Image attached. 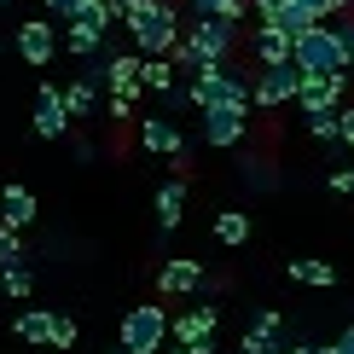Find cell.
<instances>
[{
    "instance_id": "obj_9",
    "label": "cell",
    "mask_w": 354,
    "mask_h": 354,
    "mask_svg": "<svg viewBox=\"0 0 354 354\" xmlns=\"http://www.w3.org/2000/svg\"><path fill=\"white\" fill-rule=\"evenodd\" d=\"M198 134L203 145H215V151H239V145L250 140V111H203V122H198Z\"/></svg>"
},
{
    "instance_id": "obj_6",
    "label": "cell",
    "mask_w": 354,
    "mask_h": 354,
    "mask_svg": "<svg viewBox=\"0 0 354 354\" xmlns=\"http://www.w3.org/2000/svg\"><path fill=\"white\" fill-rule=\"evenodd\" d=\"M157 290H163V297H215L221 285L203 273V261L174 256V261H163V268H157Z\"/></svg>"
},
{
    "instance_id": "obj_8",
    "label": "cell",
    "mask_w": 354,
    "mask_h": 354,
    "mask_svg": "<svg viewBox=\"0 0 354 354\" xmlns=\"http://www.w3.org/2000/svg\"><path fill=\"white\" fill-rule=\"evenodd\" d=\"M12 47H18V58H24L29 70H47L53 58H58V24L53 18H24L18 35H12Z\"/></svg>"
},
{
    "instance_id": "obj_23",
    "label": "cell",
    "mask_w": 354,
    "mask_h": 354,
    "mask_svg": "<svg viewBox=\"0 0 354 354\" xmlns=\"http://www.w3.org/2000/svg\"><path fill=\"white\" fill-rule=\"evenodd\" d=\"M174 76H180V70H174V58H145V64H140V82L145 87H151V93H180V87H174Z\"/></svg>"
},
{
    "instance_id": "obj_5",
    "label": "cell",
    "mask_w": 354,
    "mask_h": 354,
    "mask_svg": "<svg viewBox=\"0 0 354 354\" xmlns=\"http://www.w3.org/2000/svg\"><path fill=\"white\" fill-rule=\"evenodd\" d=\"M140 64H145L140 53H99L87 76H93V82H105V93H122L128 105H134V99L145 93V82H140Z\"/></svg>"
},
{
    "instance_id": "obj_39",
    "label": "cell",
    "mask_w": 354,
    "mask_h": 354,
    "mask_svg": "<svg viewBox=\"0 0 354 354\" xmlns=\"http://www.w3.org/2000/svg\"><path fill=\"white\" fill-rule=\"evenodd\" d=\"M192 354H221V343H215V337H209V343H198V348H192Z\"/></svg>"
},
{
    "instance_id": "obj_34",
    "label": "cell",
    "mask_w": 354,
    "mask_h": 354,
    "mask_svg": "<svg viewBox=\"0 0 354 354\" xmlns=\"http://www.w3.org/2000/svg\"><path fill=\"white\" fill-rule=\"evenodd\" d=\"M285 6H290V0H250V12H256L261 24H273V18H279V12H285Z\"/></svg>"
},
{
    "instance_id": "obj_18",
    "label": "cell",
    "mask_w": 354,
    "mask_h": 354,
    "mask_svg": "<svg viewBox=\"0 0 354 354\" xmlns=\"http://www.w3.org/2000/svg\"><path fill=\"white\" fill-rule=\"evenodd\" d=\"M53 326H58V314H53V308H24V314L12 319L18 343H35V348H53Z\"/></svg>"
},
{
    "instance_id": "obj_44",
    "label": "cell",
    "mask_w": 354,
    "mask_h": 354,
    "mask_svg": "<svg viewBox=\"0 0 354 354\" xmlns=\"http://www.w3.org/2000/svg\"><path fill=\"white\" fill-rule=\"evenodd\" d=\"M111 354H122V348H111Z\"/></svg>"
},
{
    "instance_id": "obj_14",
    "label": "cell",
    "mask_w": 354,
    "mask_h": 354,
    "mask_svg": "<svg viewBox=\"0 0 354 354\" xmlns=\"http://www.w3.org/2000/svg\"><path fill=\"white\" fill-rule=\"evenodd\" d=\"M343 87H348V76H302L297 111L302 116H331L337 105H343Z\"/></svg>"
},
{
    "instance_id": "obj_31",
    "label": "cell",
    "mask_w": 354,
    "mask_h": 354,
    "mask_svg": "<svg viewBox=\"0 0 354 354\" xmlns=\"http://www.w3.org/2000/svg\"><path fill=\"white\" fill-rule=\"evenodd\" d=\"M302 122H308V134H314V140H326V145L337 140V111L331 116H302Z\"/></svg>"
},
{
    "instance_id": "obj_32",
    "label": "cell",
    "mask_w": 354,
    "mask_h": 354,
    "mask_svg": "<svg viewBox=\"0 0 354 354\" xmlns=\"http://www.w3.org/2000/svg\"><path fill=\"white\" fill-rule=\"evenodd\" d=\"M337 145L354 151V105H337Z\"/></svg>"
},
{
    "instance_id": "obj_28",
    "label": "cell",
    "mask_w": 354,
    "mask_h": 354,
    "mask_svg": "<svg viewBox=\"0 0 354 354\" xmlns=\"http://www.w3.org/2000/svg\"><path fill=\"white\" fill-rule=\"evenodd\" d=\"M41 6H47V18H53L58 29H64V24H76V18H82V12H87V6H93V0H41Z\"/></svg>"
},
{
    "instance_id": "obj_27",
    "label": "cell",
    "mask_w": 354,
    "mask_h": 354,
    "mask_svg": "<svg viewBox=\"0 0 354 354\" xmlns=\"http://www.w3.org/2000/svg\"><path fill=\"white\" fill-rule=\"evenodd\" d=\"M0 290H6V297H35V273H29L24 268V261H18V268H6V273H0Z\"/></svg>"
},
{
    "instance_id": "obj_20",
    "label": "cell",
    "mask_w": 354,
    "mask_h": 354,
    "mask_svg": "<svg viewBox=\"0 0 354 354\" xmlns=\"http://www.w3.org/2000/svg\"><path fill=\"white\" fill-rule=\"evenodd\" d=\"M239 180H244L250 192H273V186H279V169H273L261 151H244V157H239Z\"/></svg>"
},
{
    "instance_id": "obj_13",
    "label": "cell",
    "mask_w": 354,
    "mask_h": 354,
    "mask_svg": "<svg viewBox=\"0 0 354 354\" xmlns=\"http://www.w3.org/2000/svg\"><path fill=\"white\" fill-rule=\"evenodd\" d=\"M140 145L151 157H174V169H186V134L174 116H145L140 122Z\"/></svg>"
},
{
    "instance_id": "obj_7",
    "label": "cell",
    "mask_w": 354,
    "mask_h": 354,
    "mask_svg": "<svg viewBox=\"0 0 354 354\" xmlns=\"http://www.w3.org/2000/svg\"><path fill=\"white\" fill-rule=\"evenodd\" d=\"M186 41L203 47L209 64H227V58L239 53V24H227V18H192V12H186Z\"/></svg>"
},
{
    "instance_id": "obj_4",
    "label": "cell",
    "mask_w": 354,
    "mask_h": 354,
    "mask_svg": "<svg viewBox=\"0 0 354 354\" xmlns=\"http://www.w3.org/2000/svg\"><path fill=\"white\" fill-rule=\"evenodd\" d=\"M290 64H297L302 76H348V53L337 47L331 24H319V29H308V35H297Z\"/></svg>"
},
{
    "instance_id": "obj_38",
    "label": "cell",
    "mask_w": 354,
    "mask_h": 354,
    "mask_svg": "<svg viewBox=\"0 0 354 354\" xmlns=\"http://www.w3.org/2000/svg\"><path fill=\"white\" fill-rule=\"evenodd\" d=\"M297 354H331V343H297Z\"/></svg>"
},
{
    "instance_id": "obj_15",
    "label": "cell",
    "mask_w": 354,
    "mask_h": 354,
    "mask_svg": "<svg viewBox=\"0 0 354 354\" xmlns=\"http://www.w3.org/2000/svg\"><path fill=\"white\" fill-rule=\"evenodd\" d=\"M290 47H297V41H290L285 29H273V24H256V35H250V58H256V70L290 64Z\"/></svg>"
},
{
    "instance_id": "obj_29",
    "label": "cell",
    "mask_w": 354,
    "mask_h": 354,
    "mask_svg": "<svg viewBox=\"0 0 354 354\" xmlns=\"http://www.w3.org/2000/svg\"><path fill=\"white\" fill-rule=\"evenodd\" d=\"M331 35H337V47L348 53V70H354V12H337V18H331Z\"/></svg>"
},
{
    "instance_id": "obj_3",
    "label": "cell",
    "mask_w": 354,
    "mask_h": 354,
    "mask_svg": "<svg viewBox=\"0 0 354 354\" xmlns=\"http://www.w3.org/2000/svg\"><path fill=\"white\" fill-rule=\"evenodd\" d=\"M116 343H122V354H163L169 348V308L163 302H134L122 314Z\"/></svg>"
},
{
    "instance_id": "obj_10",
    "label": "cell",
    "mask_w": 354,
    "mask_h": 354,
    "mask_svg": "<svg viewBox=\"0 0 354 354\" xmlns=\"http://www.w3.org/2000/svg\"><path fill=\"white\" fill-rule=\"evenodd\" d=\"M297 93H302L297 64H279V70H261L256 76V111H285V105H297Z\"/></svg>"
},
{
    "instance_id": "obj_36",
    "label": "cell",
    "mask_w": 354,
    "mask_h": 354,
    "mask_svg": "<svg viewBox=\"0 0 354 354\" xmlns=\"http://www.w3.org/2000/svg\"><path fill=\"white\" fill-rule=\"evenodd\" d=\"M326 186H331V192H354V169H331Z\"/></svg>"
},
{
    "instance_id": "obj_19",
    "label": "cell",
    "mask_w": 354,
    "mask_h": 354,
    "mask_svg": "<svg viewBox=\"0 0 354 354\" xmlns=\"http://www.w3.org/2000/svg\"><path fill=\"white\" fill-rule=\"evenodd\" d=\"M180 221H186V180L174 174V180H163V186H157V227H163V232H174Z\"/></svg>"
},
{
    "instance_id": "obj_33",
    "label": "cell",
    "mask_w": 354,
    "mask_h": 354,
    "mask_svg": "<svg viewBox=\"0 0 354 354\" xmlns=\"http://www.w3.org/2000/svg\"><path fill=\"white\" fill-rule=\"evenodd\" d=\"M53 348H76V319H70V314H58V326H53Z\"/></svg>"
},
{
    "instance_id": "obj_1",
    "label": "cell",
    "mask_w": 354,
    "mask_h": 354,
    "mask_svg": "<svg viewBox=\"0 0 354 354\" xmlns=\"http://www.w3.org/2000/svg\"><path fill=\"white\" fill-rule=\"evenodd\" d=\"M186 105L192 111H256V82L244 76V64L239 58H227V64H215V70H203V76H192L186 82Z\"/></svg>"
},
{
    "instance_id": "obj_40",
    "label": "cell",
    "mask_w": 354,
    "mask_h": 354,
    "mask_svg": "<svg viewBox=\"0 0 354 354\" xmlns=\"http://www.w3.org/2000/svg\"><path fill=\"white\" fill-rule=\"evenodd\" d=\"M268 354H297V343H273V348H268Z\"/></svg>"
},
{
    "instance_id": "obj_26",
    "label": "cell",
    "mask_w": 354,
    "mask_h": 354,
    "mask_svg": "<svg viewBox=\"0 0 354 354\" xmlns=\"http://www.w3.org/2000/svg\"><path fill=\"white\" fill-rule=\"evenodd\" d=\"M250 337H261V343H279V337H285V319H279V308H256V314H250Z\"/></svg>"
},
{
    "instance_id": "obj_37",
    "label": "cell",
    "mask_w": 354,
    "mask_h": 354,
    "mask_svg": "<svg viewBox=\"0 0 354 354\" xmlns=\"http://www.w3.org/2000/svg\"><path fill=\"white\" fill-rule=\"evenodd\" d=\"M331 354H354V326H343V331H337V343H331Z\"/></svg>"
},
{
    "instance_id": "obj_21",
    "label": "cell",
    "mask_w": 354,
    "mask_h": 354,
    "mask_svg": "<svg viewBox=\"0 0 354 354\" xmlns=\"http://www.w3.org/2000/svg\"><path fill=\"white\" fill-rule=\"evenodd\" d=\"M290 279H297V285H314V290H331L337 285V268L319 261V256H297V261H290Z\"/></svg>"
},
{
    "instance_id": "obj_41",
    "label": "cell",
    "mask_w": 354,
    "mask_h": 354,
    "mask_svg": "<svg viewBox=\"0 0 354 354\" xmlns=\"http://www.w3.org/2000/svg\"><path fill=\"white\" fill-rule=\"evenodd\" d=\"M122 6H128V12H134V6H151V0H122Z\"/></svg>"
},
{
    "instance_id": "obj_30",
    "label": "cell",
    "mask_w": 354,
    "mask_h": 354,
    "mask_svg": "<svg viewBox=\"0 0 354 354\" xmlns=\"http://www.w3.org/2000/svg\"><path fill=\"white\" fill-rule=\"evenodd\" d=\"M18 261H24V239H18L12 227H0V273H6V268H18Z\"/></svg>"
},
{
    "instance_id": "obj_11",
    "label": "cell",
    "mask_w": 354,
    "mask_h": 354,
    "mask_svg": "<svg viewBox=\"0 0 354 354\" xmlns=\"http://www.w3.org/2000/svg\"><path fill=\"white\" fill-rule=\"evenodd\" d=\"M215 331H221V308L215 302H198L192 314H174L169 319V343L174 348H198V343H209Z\"/></svg>"
},
{
    "instance_id": "obj_2",
    "label": "cell",
    "mask_w": 354,
    "mask_h": 354,
    "mask_svg": "<svg viewBox=\"0 0 354 354\" xmlns=\"http://www.w3.org/2000/svg\"><path fill=\"white\" fill-rule=\"evenodd\" d=\"M180 35H186V12L174 0H151V6L128 12V41H134L140 58H169Z\"/></svg>"
},
{
    "instance_id": "obj_43",
    "label": "cell",
    "mask_w": 354,
    "mask_h": 354,
    "mask_svg": "<svg viewBox=\"0 0 354 354\" xmlns=\"http://www.w3.org/2000/svg\"><path fill=\"white\" fill-rule=\"evenodd\" d=\"M163 354H192V348H163Z\"/></svg>"
},
{
    "instance_id": "obj_24",
    "label": "cell",
    "mask_w": 354,
    "mask_h": 354,
    "mask_svg": "<svg viewBox=\"0 0 354 354\" xmlns=\"http://www.w3.org/2000/svg\"><path fill=\"white\" fill-rule=\"evenodd\" d=\"M93 105H99V87H93V76H76V82L64 87V111L76 116V122H82V116H93Z\"/></svg>"
},
{
    "instance_id": "obj_16",
    "label": "cell",
    "mask_w": 354,
    "mask_h": 354,
    "mask_svg": "<svg viewBox=\"0 0 354 354\" xmlns=\"http://www.w3.org/2000/svg\"><path fill=\"white\" fill-rule=\"evenodd\" d=\"M0 227H12V232H24V227H35V192L12 180L6 192H0Z\"/></svg>"
},
{
    "instance_id": "obj_35",
    "label": "cell",
    "mask_w": 354,
    "mask_h": 354,
    "mask_svg": "<svg viewBox=\"0 0 354 354\" xmlns=\"http://www.w3.org/2000/svg\"><path fill=\"white\" fill-rule=\"evenodd\" d=\"M105 111H111V122H128V116H134V105H128L122 93H111V99H105Z\"/></svg>"
},
{
    "instance_id": "obj_25",
    "label": "cell",
    "mask_w": 354,
    "mask_h": 354,
    "mask_svg": "<svg viewBox=\"0 0 354 354\" xmlns=\"http://www.w3.org/2000/svg\"><path fill=\"white\" fill-rule=\"evenodd\" d=\"M192 18H227V24H244L250 0H186Z\"/></svg>"
},
{
    "instance_id": "obj_12",
    "label": "cell",
    "mask_w": 354,
    "mask_h": 354,
    "mask_svg": "<svg viewBox=\"0 0 354 354\" xmlns=\"http://www.w3.org/2000/svg\"><path fill=\"white\" fill-rule=\"evenodd\" d=\"M70 122H76V116L64 111V87L41 82V87H35V140H64Z\"/></svg>"
},
{
    "instance_id": "obj_45",
    "label": "cell",
    "mask_w": 354,
    "mask_h": 354,
    "mask_svg": "<svg viewBox=\"0 0 354 354\" xmlns=\"http://www.w3.org/2000/svg\"><path fill=\"white\" fill-rule=\"evenodd\" d=\"M0 6H6V0H0Z\"/></svg>"
},
{
    "instance_id": "obj_42",
    "label": "cell",
    "mask_w": 354,
    "mask_h": 354,
    "mask_svg": "<svg viewBox=\"0 0 354 354\" xmlns=\"http://www.w3.org/2000/svg\"><path fill=\"white\" fill-rule=\"evenodd\" d=\"M337 6H343V12H354V0H337Z\"/></svg>"
},
{
    "instance_id": "obj_17",
    "label": "cell",
    "mask_w": 354,
    "mask_h": 354,
    "mask_svg": "<svg viewBox=\"0 0 354 354\" xmlns=\"http://www.w3.org/2000/svg\"><path fill=\"white\" fill-rule=\"evenodd\" d=\"M58 47H64L70 58H76V64H93V58L105 53V29H93V24H64Z\"/></svg>"
},
{
    "instance_id": "obj_22",
    "label": "cell",
    "mask_w": 354,
    "mask_h": 354,
    "mask_svg": "<svg viewBox=\"0 0 354 354\" xmlns=\"http://www.w3.org/2000/svg\"><path fill=\"white\" fill-rule=\"evenodd\" d=\"M215 239L227 244V250H244L250 244V215L244 209H221L215 215Z\"/></svg>"
}]
</instances>
